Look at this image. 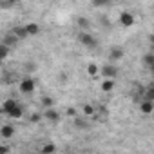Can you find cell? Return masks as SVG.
<instances>
[{"mask_svg": "<svg viewBox=\"0 0 154 154\" xmlns=\"http://www.w3.org/2000/svg\"><path fill=\"white\" fill-rule=\"evenodd\" d=\"M87 72H89L91 76H94V74L98 72V65H96V63H89V65H87Z\"/></svg>", "mask_w": 154, "mask_h": 154, "instance_id": "obj_21", "label": "cell"}, {"mask_svg": "<svg viewBox=\"0 0 154 154\" xmlns=\"http://www.w3.org/2000/svg\"><path fill=\"white\" fill-rule=\"evenodd\" d=\"M141 62H143V65H145V67H150V65L154 63V53H149V54H145Z\"/></svg>", "mask_w": 154, "mask_h": 154, "instance_id": "obj_16", "label": "cell"}, {"mask_svg": "<svg viewBox=\"0 0 154 154\" xmlns=\"http://www.w3.org/2000/svg\"><path fill=\"white\" fill-rule=\"evenodd\" d=\"M143 98H145V100L154 102V87H147V89H145V93H143Z\"/></svg>", "mask_w": 154, "mask_h": 154, "instance_id": "obj_17", "label": "cell"}, {"mask_svg": "<svg viewBox=\"0 0 154 154\" xmlns=\"http://www.w3.org/2000/svg\"><path fill=\"white\" fill-rule=\"evenodd\" d=\"M67 116H72V118H74V116H76V111H74L72 107H69V109H67Z\"/></svg>", "mask_w": 154, "mask_h": 154, "instance_id": "obj_25", "label": "cell"}, {"mask_svg": "<svg viewBox=\"0 0 154 154\" xmlns=\"http://www.w3.org/2000/svg\"><path fill=\"white\" fill-rule=\"evenodd\" d=\"M109 58H111V60H120V58H123V49H120V47H114V49H111V54H109Z\"/></svg>", "mask_w": 154, "mask_h": 154, "instance_id": "obj_13", "label": "cell"}, {"mask_svg": "<svg viewBox=\"0 0 154 154\" xmlns=\"http://www.w3.org/2000/svg\"><path fill=\"white\" fill-rule=\"evenodd\" d=\"M9 2H11V4H17V2H20V0H9Z\"/></svg>", "mask_w": 154, "mask_h": 154, "instance_id": "obj_29", "label": "cell"}, {"mask_svg": "<svg viewBox=\"0 0 154 154\" xmlns=\"http://www.w3.org/2000/svg\"><path fill=\"white\" fill-rule=\"evenodd\" d=\"M103 4H107V0H93V6H103Z\"/></svg>", "mask_w": 154, "mask_h": 154, "instance_id": "obj_24", "label": "cell"}, {"mask_svg": "<svg viewBox=\"0 0 154 154\" xmlns=\"http://www.w3.org/2000/svg\"><path fill=\"white\" fill-rule=\"evenodd\" d=\"M8 152H9V147H6V145L0 147V154H8Z\"/></svg>", "mask_w": 154, "mask_h": 154, "instance_id": "obj_26", "label": "cell"}, {"mask_svg": "<svg viewBox=\"0 0 154 154\" xmlns=\"http://www.w3.org/2000/svg\"><path fill=\"white\" fill-rule=\"evenodd\" d=\"M2 44H6V45H9V47H15V45L18 44V38L15 36V33L6 35V36H4V40H2Z\"/></svg>", "mask_w": 154, "mask_h": 154, "instance_id": "obj_11", "label": "cell"}, {"mask_svg": "<svg viewBox=\"0 0 154 154\" xmlns=\"http://www.w3.org/2000/svg\"><path fill=\"white\" fill-rule=\"evenodd\" d=\"M149 38H150V44H152V45H154V35H150V36H149Z\"/></svg>", "mask_w": 154, "mask_h": 154, "instance_id": "obj_28", "label": "cell"}, {"mask_svg": "<svg viewBox=\"0 0 154 154\" xmlns=\"http://www.w3.org/2000/svg\"><path fill=\"white\" fill-rule=\"evenodd\" d=\"M26 29H27L29 36H33V35H38V33H40V26H38V24H35V22L27 24V26H26Z\"/></svg>", "mask_w": 154, "mask_h": 154, "instance_id": "obj_12", "label": "cell"}, {"mask_svg": "<svg viewBox=\"0 0 154 154\" xmlns=\"http://www.w3.org/2000/svg\"><path fill=\"white\" fill-rule=\"evenodd\" d=\"M13 33H15V36H17L18 40H24V38H27V36H29V33H27V29H26V26H24V27H20V26H17V27L13 29Z\"/></svg>", "mask_w": 154, "mask_h": 154, "instance_id": "obj_10", "label": "cell"}, {"mask_svg": "<svg viewBox=\"0 0 154 154\" xmlns=\"http://www.w3.org/2000/svg\"><path fill=\"white\" fill-rule=\"evenodd\" d=\"M120 24H122L123 27H131V26L134 24V17H132L129 11H123V13L120 15Z\"/></svg>", "mask_w": 154, "mask_h": 154, "instance_id": "obj_5", "label": "cell"}, {"mask_svg": "<svg viewBox=\"0 0 154 154\" xmlns=\"http://www.w3.org/2000/svg\"><path fill=\"white\" fill-rule=\"evenodd\" d=\"M18 87H20V93L31 94V93L35 91V80L29 78V76H26V78H22V80L18 82Z\"/></svg>", "mask_w": 154, "mask_h": 154, "instance_id": "obj_1", "label": "cell"}, {"mask_svg": "<svg viewBox=\"0 0 154 154\" xmlns=\"http://www.w3.org/2000/svg\"><path fill=\"white\" fill-rule=\"evenodd\" d=\"M76 127H78V129H87L89 123H85L84 120H76Z\"/></svg>", "mask_w": 154, "mask_h": 154, "instance_id": "obj_23", "label": "cell"}, {"mask_svg": "<svg viewBox=\"0 0 154 154\" xmlns=\"http://www.w3.org/2000/svg\"><path fill=\"white\" fill-rule=\"evenodd\" d=\"M42 105H44V109H47V107H53V98H49V96H44V98H42Z\"/></svg>", "mask_w": 154, "mask_h": 154, "instance_id": "obj_22", "label": "cell"}, {"mask_svg": "<svg viewBox=\"0 0 154 154\" xmlns=\"http://www.w3.org/2000/svg\"><path fill=\"white\" fill-rule=\"evenodd\" d=\"M107 2H116V0H107Z\"/></svg>", "mask_w": 154, "mask_h": 154, "instance_id": "obj_31", "label": "cell"}, {"mask_svg": "<svg viewBox=\"0 0 154 154\" xmlns=\"http://www.w3.org/2000/svg\"><path fill=\"white\" fill-rule=\"evenodd\" d=\"M31 122H33V123L40 122V114H33V116H31Z\"/></svg>", "mask_w": 154, "mask_h": 154, "instance_id": "obj_27", "label": "cell"}, {"mask_svg": "<svg viewBox=\"0 0 154 154\" xmlns=\"http://www.w3.org/2000/svg\"><path fill=\"white\" fill-rule=\"evenodd\" d=\"M140 109H141L143 114H150V112H154V103H152L150 100H145V98H143V102L140 103Z\"/></svg>", "mask_w": 154, "mask_h": 154, "instance_id": "obj_8", "label": "cell"}, {"mask_svg": "<svg viewBox=\"0 0 154 154\" xmlns=\"http://www.w3.org/2000/svg\"><path fill=\"white\" fill-rule=\"evenodd\" d=\"M8 54H9V45L2 44V45H0V58L6 60V58H8Z\"/></svg>", "mask_w": 154, "mask_h": 154, "instance_id": "obj_18", "label": "cell"}, {"mask_svg": "<svg viewBox=\"0 0 154 154\" xmlns=\"http://www.w3.org/2000/svg\"><path fill=\"white\" fill-rule=\"evenodd\" d=\"M102 76L103 78H116L118 76V67H114V65H103L102 67Z\"/></svg>", "mask_w": 154, "mask_h": 154, "instance_id": "obj_3", "label": "cell"}, {"mask_svg": "<svg viewBox=\"0 0 154 154\" xmlns=\"http://www.w3.org/2000/svg\"><path fill=\"white\" fill-rule=\"evenodd\" d=\"M114 87H116L114 78H105V80L102 82V91H103V93H111Z\"/></svg>", "mask_w": 154, "mask_h": 154, "instance_id": "obj_9", "label": "cell"}, {"mask_svg": "<svg viewBox=\"0 0 154 154\" xmlns=\"http://www.w3.org/2000/svg\"><path fill=\"white\" fill-rule=\"evenodd\" d=\"M42 152H44V154H51V152H56V147H54L53 143H45V145L42 147Z\"/></svg>", "mask_w": 154, "mask_h": 154, "instance_id": "obj_20", "label": "cell"}, {"mask_svg": "<svg viewBox=\"0 0 154 154\" xmlns=\"http://www.w3.org/2000/svg\"><path fill=\"white\" fill-rule=\"evenodd\" d=\"M78 40H80L82 45H85V47H89V49L96 47V38H94L93 35H89V33H82V35L78 36Z\"/></svg>", "mask_w": 154, "mask_h": 154, "instance_id": "obj_2", "label": "cell"}, {"mask_svg": "<svg viewBox=\"0 0 154 154\" xmlns=\"http://www.w3.org/2000/svg\"><path fill=\"white\" fill-rule=\"evenodd\" d=\"M0 136H2L4 140H9L15 136V125H2V129H0Z\"/></svg>", "mask_w": 154, "mask_h": 154, "instance_id": "obj_6", "label": "cell"}, {"mask_svg": "<svg viewBox=\"0 0 154 154\" xmlns=\"http://www.w3.org/2000/svg\"><path fill=\"white\" fill-rule=\"evenodd\" d=\"M149 69H150V71H152V72H154V63H152V65H150V67H149Z\"/></svg>", "mask_w": 154, "mask_h": 154, "instance_id": "obj_30", "label": "cell"}, {"mask_svg": "<svg viewBox=\"0 0 154 154\" xmlns=\"http://www.w3.org/2000/svg\"><path fill=\"white\" fill-rule=\"evenodd\" d=\"M76 24H78V26H80V27H82L84 31H87V29H89V26H91V22H89V20L85 18V17H78V20H76Z\"/></svg>", "mask_w": 154, "mask_h": 154, "instance_id": "obj_14", "label": "cell"}, {"mask_svg": "<svg viewBox=\"0 0 154 154\" xmlns=\"http://www.w3.org/2000/svg\"><path fill=\"white\" fill-rule=\"evenodd\" d=\"M44 118L54 123V122L60 120V112H58L56 109H53V107H47V109H44Z\"/></svg>", "mask_w": 154, "mask_h": 154, "instance_id": "obj_4", "label": "cell"}, {"mask_svg": "<svg viewBox=\"0 0 154 154\" xmlns=\"http://www.w3.org/2000/svg\"><path fill=\"white\" fill-rule=\"evenodd\" d=\"M22 114H24V111H22V107L20 105H17L11 112H9V116L11 118H15V120H18V118H22Z\"/></svg>", "mask_w": 154, "mask_h": 154, "instance_id": "obj_15", "label": "cell"}, {"mask_svg": "<svg viewBox=\"0 0 154 154\" xmlns=\"http://www.w3.org/2000/svg\"><path fill=\"white\" fill-rule=\"evenodd\" d=\"M152 9H154V6H152Z\"/></svg>", "mask_w": 154, "mask_h": 154, "instance_id": "obj_32", "label": "cell"}, {"mask_svg": "<svg viewBox=\"0 0 154 154\" xmlns=\"http://www.w3.org/2000/svg\"><path fill=\"white\" fill-rule=\"evenodd\" d=\"M17 105H18V103H17L13 98H9V100H6V102L2 103V109H0V111H2V114H9Z\"/></svg>", "mask_w": 154, "mask_h": 154, "instance_id": "obj_7", "label": "cell"}, {"mask_svg": "<svg viewBox=\"0 0 154 154\" xmlns=\"http://www.w3.org/2000/svg\"><path fill=\"white\" fill-rule=\"evenodd\" d=\"M82 111H84L85 116H93V114H94V107H93L91 103H85V105L82 107Z\"/></svg>", "mask_w": 154, "mask_h": 154, "instance_id": "obj_19", "label": "cell"}]
</instances>
